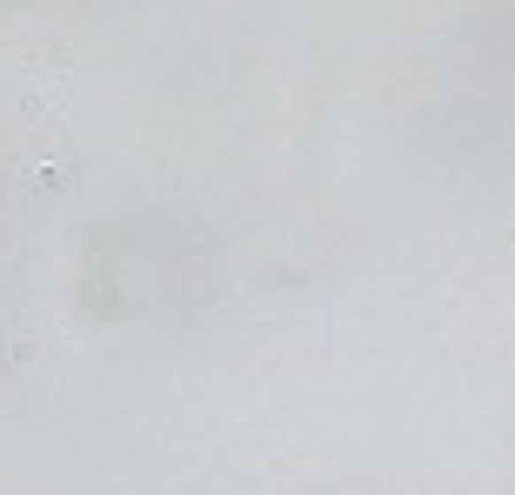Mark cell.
I'll list each match as a JSON object with an SVG mask.
<instances>
[{
	"label": "cell",
	"instance_id": "1",
	"mask_svg": "<svg viewBox=\"0 0 515 495\" xmlns=\"http://www.w3.org/2000/svg\"><path fill=\"white\" fill-rule=\"evenodd\" d=\"M34 181H41V188H74V181H67V167H61V161H41V167H34Z\"/></svg>",
	"mask_w": 515,
	"mask_h": 495
}]
</instances>
